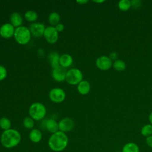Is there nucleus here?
Returning <instances> with one entry per match:
<instances>
[{"label":"nucleus","mask_w":152,"mask_h":152,"mask_svg":"<svg viewBox=\"0 0 152 152\" xmlns=\"http://www.w3.org/2000/svg\"><path fill=\"white\" fill-rule=\"evenodd\" d=\"M68 144V138L62 131H57L53 133L49 138L48 145L53 151L60 152L65 149Z\"/></svg>","instance_id":"nucleus-1"},{"label":"nucleus","mask_w":152,"mask_h":152,"mask_svg":"<svg viewBox=\"0 0 152 152\" xmlns=\"http://www.w3.org/2000/svg\"><path fill=\"white\" fill-rule=\"evenodd\" d=\"M21 141V135L18 131L13 129L4 131L1 137L2 146L7 148H11L17 146Z\"/></svg>","instance_id":"nucleus-2"},{"label":"nucleus","mask_w":152,"mask_h":152,"mask_svg":"<svg viewBox=\"0 0 152 152\" xmlns=\"http://www.w3.org/2000/svg\"><path fill=\"white\" fill-rule=\"evenodd\" d=\"M14 35L15 39L18 43L24 45L30 41L31 33L30 30L27 27L20 26L15 30Z\"/></svg>","instance_id":"nucleus-3"},{"label":"nucleus","mask_w":152,"mask_h":152,"mask_svg":"<svg viewBox=\"0 0 152 152\" xmlns=\"http://www.w3.org/2000/svg\"><path fill=\"white\" fill-rule=\"evenodd\" d=\"M29 114L33 119L39 121L45 117L46 108L40 103H34L30 107Z\"/></svg>","instance_id":"nucleus-4"},{"label":"nucleus","mask_w":152,"mask_h":152,"mask_svg":"<svg viewBox=\"0 0 152 152\" xmlns=\"http://www.w3.org/2000/svg\"><path fill=\"white\" fill-rule=\"evenodd\" d=\"M83 78L81 72L76 68H72L66 72L65 79L70 84H77L80 83Z\"/></svg>","instance_id":"nucleus-5"},{"label":"nucleus","mask_w":152,"mask_h":152,"mask_svg":"<svg viewBox=\"0 0 152 152\" xmlns=\"http://www.w3.org/2000/svg\"><path fill=\"white\" fill-rule=\"evenodd\" d=\"M96 66L101 70H107L112 65V61L107 56H102L98 58L96 62Z\"/></svg>","instance_id":"nucleus-6"},{"label":"nucleus","mask_w":152,"mask_h":152,"mask_svg":"<svg viewBox=\"0 0 152 152\" xmlns=\"http://www.w3.org/2000/svg\"><path fill=\"white\" fill-rule=\"evenodd\" d=\"M49 97L53 102L59 103L65 99V93L62 89L55 88L50 90L49 93Z\"/></svg>","instance_id":"nucleus-7"},{"label":"nucleus","mask_w":152,"mask_h":152,"mask_svg":"<svg viewBox=\"0 0 152 152\" xmlns=\"http://www.w3.org/2000/svg\"><path fill=\"white\" fill-rule=\"evenodd\" d=\"M44 36L47 41L50 43H54L58 39V31L54 27H48L45 28Z\"/></svg>","instance_id":"nucleus-8"},{"label":"nucleus","mask_w":152,"mask_h":152,"mask_svg":"<svg viewBox=\"0 0 152 152\" xmlns=\"http://www.w3.org/2000/svg\"><path fill=\"white\" fill-rule=\"evenodd\" d=\"M59 129L63 132L71 131L74 127V122L70 118H64L59 121L58 124Z\"/></svg>","instance_id":"nucleus-9"},{"label":"nucleus","mask_w":152,"mask_h":152,"mask_svg":"<svg viewBox=\"0 0 152 152\" xmlns=\"http://www.w3.org/2000/svg\"><path fill=\"white\" fill-rule=\"evenodd\" d=\"M14 28L11 24L7 23L4 24L0 28L1 36L5 39L10 38L14 34Z\"/></svg>","instance_id":"nucleus-10"},{"label":"nucleus","mask_w":152,"mask_h":152,"mask_svg":"<svg viewBox=\"0 0 152 152\" xmlns=\"http://www.w3.org/2000/svg\"><path fill=\"white\" fill-rule=\"evenodd\" d=\"M45 27L44 24L39 23L31 24L30 26V31L33 35L36 37H39L44 34Z\"/></svg>","instance_id":"nucleus-11"},{"label":"nucleus","mask_w":152,"mask_h":152,"mask_svg":"<svg viewBox=\"0 0 152 152\" xmlns=\"http://www.w3.org/2000/svg\"><path fill=\"white\" fill-rule=\"evenodd\" d=\"M66 74V69L62 66H58L53 68L52 72V76L55 80L57 81H62L65 78Z\"/></svg>","instance_id":"nucleus-12"},{"label":"nucleus","mask_w":152,"mask_h":152,"mask_svg":"<svg viewBox=\"0 0 152 152\" xmlns=\"http://www.w3.org/2000/svg\"><path fill=\"white\" fill-rule=\"evenodd\" d=\"M45 127L48 131L52 133H55L58 131L59 126L58 124L53 119H49L46 121Z\"/></svg>","instance_id":"nucleus-13"},{"label":"nucleus","mask_w":152,"mask_h":152,"mask_svg":"<svg viewBox=\"0 0 152 152\" xmlns=\"http://www.w3.org/2000/svg\"><path fill=\"white\" fill-rule=\"evenodd\" d=\"M72 63V58L68 54L62 55L59 58V64L64 68L69 66Z\"/></svg>","instance_id":"nucleus-14"},{"label":"nucleus","mask_w":152,"mask_h":152,"mask_svg":"<svg viewBox=\"0 0 152 152\" xmlns=\"http://www.w3.org/2000/svg\"><path fill=\"white\" fill-rule=\"evenodd\" d=\"M29 137L32 142L34 143H37L41 141L42 138V134L40 131H39V129H34L31 130L30 132Z\"/></svg>","instance_id":"nucleus-15"},{"label":"nucleus","mask_w":152,"mask_h":152,"mask_svg":"<svg viewBox=\"0 0 152 152\" xmlns=\"http://www.w3.org/2000/svg\"><path fill=\"white\" fill-rule=\"evenodd\" d=\"M140 148L138 145L133 142L126 143L123 148L122 152H139Z\"/></svg>","instance_id":"nucleus-16"},{"label":"nucleus","mask_w":152,"mask_h":152,"mask_svg":"<svg viewBox=\"0 0 152 152\" xmlns=\"http://www.w3.org/2000/svg\"><path fill=\"white\" fill-rule=\"evenodd\" d=\"M90 89V85L87 81H81L78 86V90L81 94H87Z\"/></svg>","instance_id":"nucleus-17"},{"label":"nucleus","mask_w":152,"mask_h":152,"mask_svg":"<svg viewBox=\"0 0 152 152\" xmlns=\"http://www.w3.org/2000/svg\"><path fill=\"white\" fill-rule=\"evenodd\" d=\"M10 21L14 27H18L22 23V18L18 13L14 12L11 15Z\"/></svg>","instance_id":"nucleus-18"},{"label":"nucleus","mask_w":152,"mask_h":152,"mask_svg":"<svg viewBox=\"0 0 152 152\" xmlns=\"http://www.w3.org/2000/svg\"><path fill=\"white\" fill-rule=\"evenodd\" d=\"M113 67L118 71H122L126 68V64L121 59H116L113 64Z\"/></svg>","instance_id":"nucleus-19"},{"label":"nucleus","mask_w":152,"mask_h":152,"mask_svg":"<svg viewBox=\"0 0 152 152\" xmlns=\"http://www.w3.org/2000/svg\"><path fill=\"white\" fill-rule=\"evenodd\" d=\"M141 134L144 137H147L148 136L152 135V125L146 124L144 125L141 129Z\"/></svg>","instance_id":"nucleus-20"},{"label":"nucleus","mask_w":152,"mask_h":152,"mask_svg":"<svg viewBox=\"0 0 152 152\" xmlns=\"http://www.w3.org/2000/svg\"><path fill=\"white\" fill-rule=\"evenodd\" d=\"M118 7L122 11H128L131 7V1L128 0H121L118 2Z\"/></svg>","instance_id":"nucleus-21"},{"label":"nucleus","mask_w":152,"mask_h":152,"mask_svg":"<svg viewBox=\"0 0 152 152\" xmlns=\"http://www.w3.org/2000/svg\"><path fill=\"white\" fill-rule=\"evenodd\" d=\"M50 58L51 60V64L53 68L59 66V57L57 53H52L50 56Z\"/></svg>","instance_id":"nucleus-22"},{"label":"nucleus","mask_w":152,"mask_h":152,"mask_svg":"<svg viewBox=\"0 0 152 152\" xmlns=\"http://www.w3.org/2000/svg\"><path fill=\"white\" fill-rule=\"evenodd\" d=\"M60 20V16L56 12H52L49 17V21L52 25H57Z\"/></svg>","instance_id":"nucleus-23"},{"label":"nucleus","mask_w":152,"mask_h":152,"mask_svg":"<svg viewBox=\"0 0 152 152\" xmlns=\"http://www.w3.org/2000/svg\"><path fill=\"white\" fill-rule=\"evenodd\" d=\"M0 127L5 130H8L11 127V122L7 118H2L0 119Z\"/></svg>","instance_id":"nucleus-24"},{"label":"nucleus","mask_w":152,"mask_h":152,"mask_svg":"<svg viewBox=\"0 0 152 152\" xmlns=\"http://www.w3.org/2000/svg\"><path fill=\"white\" fill-rule=\"evenodd\" d=\"M25 18L27 21H35L37 18V15L36 12L33 11H28L26 12L25 14Z\"/></svg>","instance_id":"nucleus-25"},{"label":"nucleus","mask_w":152,"mask_h":152,"mask_svg":"<svg viewBox=\"0 0 152 152\" xmlns=\"http://www.w3.org/2000/svg\"><path fill=\"white\" fill-rule=\"evenodd\" d=\"M23 125L27 129H31L34 126V121L31 118H26L23 121Z\"/></svg>","instance_id":"nucleus-26"},{"label":"nucleus","mask_w":152,"mask_h":152,"mask_svg":"<svg viewBox=\"0 0 152 152\" xmlns=\"http://www.w3.org/2000/svg\"><path fill=\"white\" fill-rule=\"evenodd\" d=\"M7 76V70L3 66L0 65V81L4 80Z\"/></svg>","instance_id":"nucleus-27"},{"label":"nucleus","mask_w":152,"mask_h":152,"mask_svg":"<svg viewBox=\"0 0 152 152\" xmlns=\"http://www.w3.org/2000/svg\"><path fill=\"white\" fill-rule=\"evenodd\" d=\"M131 7H132L134 8H139L141 6V2L139 0H133L131 1Z\"/></svg>","instance_id":"nucleus-28"},{"label":"nucleus","mask_w":152,"mask_h":152,"mask_svg":"<svg viewBox=\"0 0 152 152\" xmlns=\"http://www.w3.org/2000/svg\"><path fill=\"white\" fill-rule=\"evenodd\" d=\"M145 142H146L147 145L150 148H152V135H150V136H148V137H146Z\"/></svg>","instance_id":"nucleus-29"},{"label":"nucleus","mask_w":152,"mask_h":152,"mask_svg":"<svg viewBox=\"0 0 152 152\" xmlns=\"http://www.w3.org/2000/svg\"><path fill=\"white\" fill-rule=\"evenodd\" d=\"M109 57V58H110L112 61V60L116 61V59H117V58H118V54H117V53L115 52H111V53H110Z\"/></svg>","instance_id":"nucleus-30"},{"label":"nucleus","mask_w":152,"mask_h":152,"mask_svg":"<svg viewBox=\"0 0 152 152\" xmlns=\"http://www.w3.org/2000/svg\"><path fill=\"white\" fill-rule=\"evenodd\" d=\"M55 28L56 29V30L58 31H61L64 30V26L62 24H58L56 26V27Z\"/></svg>","instance_id":"nucleus-31"},{"label":"nucleus","mask_w":152,"mask_h":152,"mask_svg":"<svg viewBox=\"0 0 152 152\" xmlns=\"http://www.w3.org/2000/svg\"><path fill=\"white\" fill-rule=\"evenodd\" d=\"M148 119H149V121H150V124L152 125V112H151L150 113V115H149Z\"/></svg>","instance_id":"nucleus-32"},{"label":"nucleus","mask_w":152,"mask_h":152,"mask_svg":"<svg viewBox=\"0 0 152 152\" xmlns=\"http://www.w3.org/2000/svg\"><path fill=\"white\" fill-rule=\"evenodd\" d=\"M88 1H77V2L78 3H80V4H85V3H86V2H87Z\"/></svg>","instance_id":"nucleus-33"},{"label":"nucleus","mask_w":152,"mask_h":152,"mask_svg":"<svg viewBox=\"0 0 152 152\" xmlns=\"http://www.w3.org/2000/svg\"><path fill=\"white\" fill-rule=\"evenodd\" d=\"M94 2H97V3H101V2H104V1H94Z\"/></svg>","instance_id":"nucleus-34"}]
</instances>
